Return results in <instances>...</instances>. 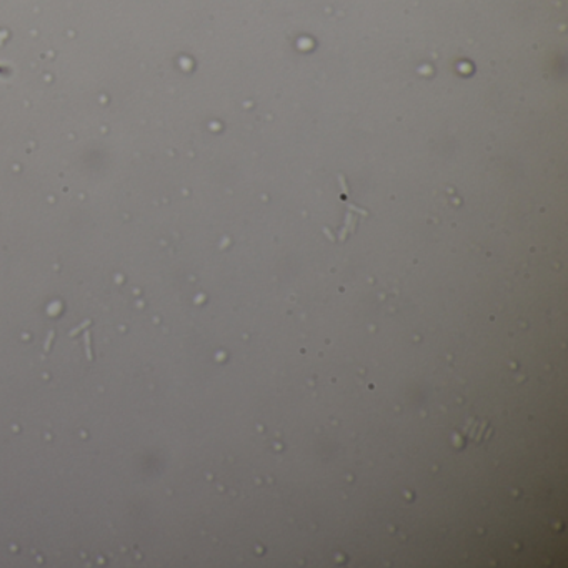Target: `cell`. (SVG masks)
Here are the masks:
<instances>
[{
	"instance_id": "cell-1",
	"label": "cell",
	"mask_w": 568,
	"mask_h": 568,
	"mask_svg": "<svg viewBox=\"0 0 568 568\" xmlns=\"http://www.w3.org/2000/svg\"><path fill=\"white\" fill-rule=\"evenodd\" d=\"M488 430H490V425H488L487 422H478L474 420V418L468 420L467 425L464 427L465 435H467L471 442H477V444H480V442L487 438Z\"/></svg>"
}]
</instances>
